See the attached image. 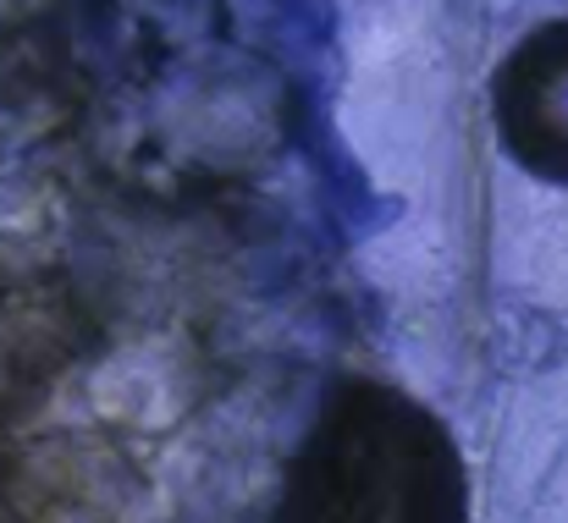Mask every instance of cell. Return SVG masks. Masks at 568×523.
Masks as SVG:
<instances>
[{
	"mask_svg": "<svg viewBox=\"0 0 568 523\" xmlns=\"http://www.w3.org/2000/svg\"><path fill=\"white\" fill-rule=\"evenodd\" d=\"M497 105L508 150L530 172L568 182V22H552L519 44Z\"/></svg>",
	"mask_w": 568,
	"mask_h": 523,
	"instance_id": "cell-2",
	"label": "cell"
},
{
	"mask_svg": "<svg viewBox=\"0 0 568 523\" xmlns=\"http://www.w3.org/2000/svg\"><path fill=\"white\" fill-rule=\"evenodd\" d=\"M282 523H458L442 447L403 424H348L298 480Z\"/></svg>",
	"mask_w": 568,
	"mask_h": 523,
	"instance_id": "cell-1",
	"label": "cell"
}]
</instances>
